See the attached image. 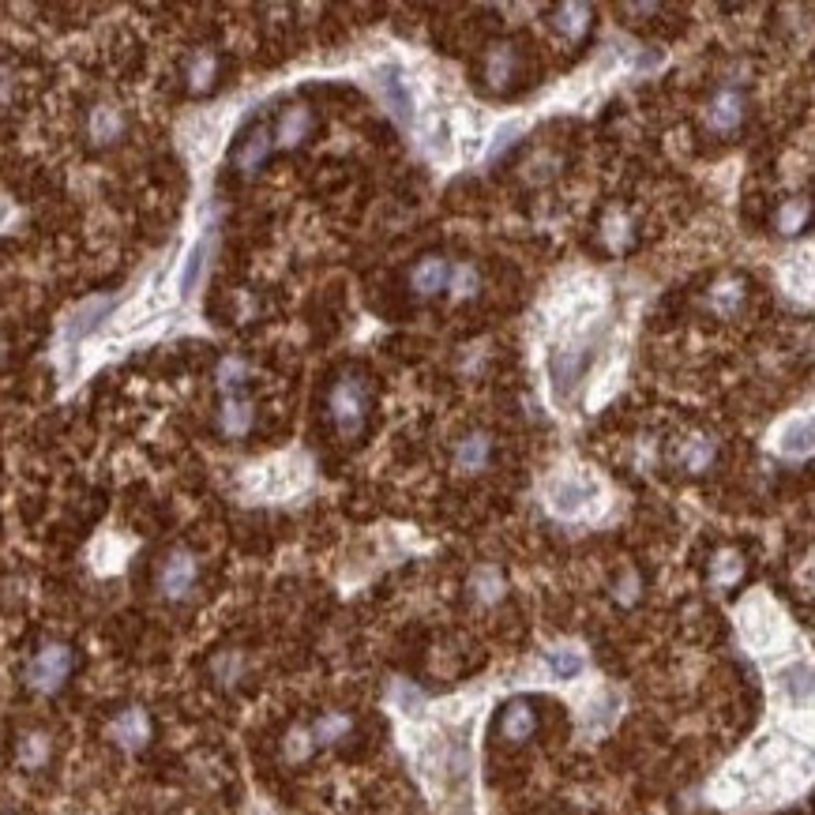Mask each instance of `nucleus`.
I'll use <instances>...</instances> for the list:
<instances>
[{
    "label": "nucleus",
    "mask_w": 815,
    "mask_h": 815,
    "mask_svg": "<svg viewBox=\"0 0 815 815\" xmlns=\"http://www.w3.org/2000/svg\"><path fill=\"white\" fill-rule=\"evenodd\" d=\"M305 481H308V462L297 459V455H282V459L263 462V466H256V470L248 474V485L256 489V496H267V500L297 493Z\"/></svg>",
    "instance_id": "nucleus-3"
},
{
    "label": "nucleus",
    "mask_w": 815,
    "mask_h": 815,
    "mask_svg": "<svg viewBox=\"0 0 815 815\" xmlns=\"http://www.w3.org/2000/svg\"><path fill=\"white\" fill-rule=\"evenodd\" d=\"M601 233H605V245L609 248H628L631 241V230H628V218L624 215H605V222H601Z\"/></svg>",
    "instance_id": "nucleus-38"
},
{
    "label": "nucleus",
    "mask_w": 815,
    "mask_h": 815,
    "mask_svg": "<svg viewBox=\"0 0 815 815\" xmlns=\"http://www.w3.org/2000/svg\"><path fill=\"white\" fill-rule=\"evenodd\" d=\"M744 575V556L733 553V549H725V553H718V560H714V568H710V579H714V586H733Z\"/></svg>",
    "instance_id": "nucleus-28"
},
{
    "label": "nucleus",
    "mask_w": 815,
    "mask_h": 815,
    "mask_svg": "<svg viewBox=\"0 0 815 815\" xmlns=\"http://www.w3.org/2000/svg\"><path fill=\"white\" fill-rule=\"evenodd\" d=\"M545 665H549V673H553L556 680H575V677H583L586 658H583V650H575V646H553V650L545 654Z\"/></svg>",
    "instance_id": "nucleus-21"
},
{
    "label": "nucleus",
    "mask_w": 815,
    "mask_h": 815,
    "mask_svg": "<svg viewBox=\"0 0 815 815\" xmlns=\"http://www.w3.org/2000/svg\"><path fill=\"white\" fill-rule=\"evenodd\" d=\"M534 729H538V718H534L530 703H511V707L504 710V718H500V733H504V740H511V744H523L526 737H534Z\"/></svg>",
    "instance_id": "nucleus-19"
},
{
    "label": "nucleus",
    "mask_w": 815,
    "mask_h": 815,
    "mask_svg": "<svg viewBox=\"0 0 815 815\" xmlns=\"http://www.w3.org/2000/svg\"><path fill=\"white\" fill-rule=\"evenodd\" d=\"M815 447V429H812V414H797L789 417L778 436H774V451L785 455V459H808Z\"/></svg>",
    "instance_id": "nucleus-9"
},
{
    "label": "nucleus",
    "mask_w": 815,
    "mask_h": 815,
    "mask_svg": "<svg viewBox=\"0 0 815 815\" xmlns=\"http://www.w3.org/2000/svg\"><path fill=\"white\" fill-rule=\"evenodd\" d=\"M8 218H12V207H8V203L0 200V226H4V222H8Z\"/></svg>",
    "instance_id": "nucleus-44"
},
{
    "label": "nucleus",
    "mask_w": 815,
    "mask_h": 815,
    "mask_svg": "<svg viewBox=\"0 0 815 815\" xmlns=\"http://www.w3.org/2000/svg\"><path fill=\"white\" fill-rule=\"evenodd\" d=\"M109 737L117 740L121 748H128V752H136V748H143L151 740V722H147L143 710H124V714H117L109 722Z\"/></svg>",
    "instance_id": "nucleus-13"
},
{
    "label": "nucleus",
    "mask_w": 815,
    "mask_h": 815,
    "mask_svg": "<svg viewBox=\"0 0 815 815\" xmlns=\"http://www.w3.org/2000/svg\"><path fill=\"white\" fill-rule=\"evenodd\" d=\"M222 136H226V121L222 117H200V121L192 124V132H188V147H192V154L200 162H207V158L218 154Z\"/></svg>",
    "instance_id": "nucleus-15"
},
{
    "label": "nucleus",
    "mask_w": 815,
    "mask_h": 815,
    "mask_svg": "<svg viewBox=\"0 0 815 815\" xmlns=\"http://www.w3.org/2000/svg\"><path fill=\"white\" fill-rule=\"evenodd\" d=\"M804 222H808V200H785L782 211H778V230L797 233Z\"/></svg>",
    "instance_id": "nucleus-37"
},
{
    "label": "nucleus",
    "mask_w": 815,
    "mask_h": 815,
    "mask_svg": "<svg viewBox=\"0 0 815 815\" xmlns=\"http://www.w3.org/2000/svg\"><path fill=\"white\" fill-rule=\"evenodd\" d=\"M710 301H714V308L718 312H737L740 308V301H744V282L740 278H725V282H718L714 290H710Z\"/></svg>",
    "instance_id": "nucleus-31"
},
{
    "label": "nucleus",
    "mask_w": 815,
    "mask_h": 815,
    "mask_svg": "<svg viewBox=\"0 0 815 815\" xmlns=\"http://www.w3.org/2000/svg\"><path fill=\"white\" fill-rule=\"evenodd\" d=\"M549 372H553L556 399H568L571 391L583 384V376H586V354L579 350V346H564V350H553Z\"/></svg>",
    "instance_id": "nucleus-8"
},
{
    "label": "nucleus",
    "mask_w": 815,
    "mask_h": 815,
    "mask_svg": "<svg viewBox=\"0 0 815 815\" xmlns=\"http://www.w3.org/2000/svg\"><path fill=\"white\" fill-rule=\"evenodd\" d=\"M447 290L455 293V297H474L477 290H481V275H477L474 263H459V267H451V275H447Z\"/></svg>",
    "instance_id": "nucleus-29"
},
{
    "label": "nucleus",
    "mask_w": 815,
    "mask_h": 815,
    "mask_svg": "<svg viewBox=\"0 0 815 815\" xmlns=\"http://www.w3.org/2000/svg\"><path fill=\"white\" fill-rule=\"evenodd\" d=\"M474 594L481 601H500L504 594V575L496 568H477L474 571Z\"/></svg>",
    "instance_id": "nucleus-33"
},
{
    "label": "nucleus",
    "mask_w": 815,
    "mask_h": 815,
    "mask_svg": "<svg viewBox=\"0 0 815 815\" xmlns=\"http://www.w3.org/2000/svg\"><path fill=\"white\" fill-rule=\"evenodd\" d=\"M616 714H620V695H616L613 688H601V692L586 703L583 725L590 733H605V729L616 722Z\"/></svg>",
    "instance_id": "nucleus-17"
},
{
    "label": "nucleus",
    "mask_w": 815,
    "mask_h": 815,
    "mask_svg": "<svg viewBox=\"0 0 815 815\" xmlns=\"http://www.w3.org/2000/svg\"><path fill=\"white\" fill-rule=\"evenodd\" d=\"M4 98H12V72L0 68V102H4Z\"/></svg>",
    "instance_id": "nucleus-43"
},
{
    "label": "nucleus",
    "mask_w": 815,
    "mask_h": 815,
    "mask_svg": "<svg viewBox=\"0 0 815 815\" xmlns=\"http://www.w3.org/2000/svg\"><path fill=\"white\" fill-rule=\"evenodd\" d=\"M395 707L406 718H421L425 714V695L417 692L414 684H395Z\"/></svg>",
    "instance_id": "nucleus-36"
},
{
    "label": "nucleus",
    "mask_w": 815,
    "mask_h": 815,
    "mask_svg": "<svg viewBox=\"0 0 815 815\" xmlns=\"http://www.w3.org/2000/svg\"><path fill=\"white\" fill-rule=\"evenodd\" d=\"M215 72H218L215 53H196L192 64H188V87H192V91H207V87L215 83Z\"/></svg>",
    "instance_id": "nucleus-30"
},
{
    "label": "nucleus",
    "mask_w": 815,
    "mask_h": 815,
    "mask_svg": "<svg viewBox=\"0 0 815 815\" xmlns=\"http://www.w3.org/2000/svg\"><path fill=\"white\" fill-rule=\"evenodd\" d=\"M594 500H598V481L575 474V470L549 477V485H545V508L553 511L556 519H583Z\"/></svg>",
    "instance_id": "nucleus-2"
},
{
    "label": "nucleus",
    "mask_w": 815,
    "mask_h": 815,
    "mask_svg": "<svg viewBox=\"0 0 815 815\" xmlns=\"http://www.w3.org/2000/svg\"><path fill=\"white\" fill-rule=\"evenodd\" d=\"M447 275H451V267H447L444 256H425V260L414 263L410 286H414L421 297H436L440 290H447Z\"/></svg>",
    "instance_id": "nucleus-14"
},
{
    "label": "nucleus",
    "mask_w": 815,
    "mask_h": 815,
    "mask_svg": "<svg viewBox=\"0 0 815 815\" xmlns=\"http://www.w3.org/2000/svg\"><path fill=\"white\" fill-rule=\"evenodd\" d=\"M271 143H275V139L267 136L263 128H256V132H252V136L241 143V151H237V170L245 173V177H252V173H256L263 162H267V154H271Z\"/></svg>",
    "instance_id": "nucleus-20"
},
{
    "label": "nucleus",
    "mask_w": 815,
    "mask_h": 815,
    "mask_svg": "<svg viewBox=\"0 0 815 815\" xmlns=\"http://www.w3.org/2000/svg\"><path fill=\"white\" fill-rule=\"evenodd\" d=\"M376 83H380V94H384V106L391 109V117H395L402 128H410V124H414V94H410L399 68H384Z\"/></svg>",
    "instance_id": "nucleus-10"
},
{
    "label": "nucleus",
    "mask_w": 815,
    "mask_h": 815,
    "mask_svg": "<svg viewBox=\"0 0 815 815\" xmlns=\"http://www.w3.org/2000/svg\"><path fill=\"white\" fill-rule=\"evenodd\" d=\"M616 598H620V605H631V601L639 598V575H635V571H628V575L616 583Z\"/></svg>",
    "instance_id": "nucleus-42"
},
{
    "label": "nucleus",
    "mask_w": 815,
    "mask_h": 815,
    "mask_svg": "<svg viewBox=\"0 0 815 815\" xmlns=\"http://www.w3.org/2000/svg\"><path fill=\"white\" fill-rule=\"evenodd\" d=\"M744 121V98L737 91H718L707 109V124L714 132H733Z\"/></svg>",
    "instance_id": "nucleus-16"
},
{
    "label": "nucleus",
    "mask_w": 815,
    "mask_h": 815,
    "mask_svg": "<svg viewBox=\"0 0 815 815\" xmlns=\"http://www.w3.org/2000/svg\"><path fill=\"white\" fill-rule=\"evenodd\" d=\"M489 455H493V440L485 432H470L459 444V451H455V466H459L462 474H477V470L489 466Z\"/></svg>",
    "instance_id": "nucleus-18"
},
{
    "label": "nucleus",
    "mask_w": 815,
    "mask_h": 815,
    "mask_svg": "<svg viewBox=\"0 0 815 815\" xmlns=\"http://www.w3.org/2000/svg\"><path fill=\"white\" fill-rule=\"evenodd\" d=\"M124 132V117L117 106H98L91 113V139L94 143H113Z\"/></svg>",
    "instance_id": "nucleus-24"
},
{
    "label": "nucleus",
    "mask_w": 815,
    "mask_h": 815,
    "mask_svg": "<svg viewBox=\"0 0 815 815\" xmlns=\"http://www.w3.org/2000/svg\"><path fill=\"white\" fill-rule=\"evenodd\" d=\"M312 748H316V744H312V733H308V729H293L290 740H286V755H290V759H305Z\"/></svg>",
    "instance_id": "nucleus-41"
},
{
    "label": "nucleus",
    "mask_w": 815,
    "mask_h": 815,
    "mask_svg": "<svg viewBox=\"0 0 815 815\" xmlns=\"http://www.w3.org/2000/svg\"><path fill=\"white\" fill-rule=\"evenodd\" d=\"M511 72H515V53H511V46H496V53L489 57V83H493V87H508Z\"/></svg>",
    "instance_id": "nucleus-34"
},
{
    "label": "nucleus",
    "mask_w": 815,
    "mask_h": 815,
    "mask_svg": "<svg viewBox=\"0 0 815 815\" xmlns=\"http://www.w3.org/2000/svg\"><path fill=\"white\" fill-rule=\"evenodd\" d=\"M308 733H312V744H339L350 733V718L346 714H323Z\"/></svg>",
    "instance_id": "nucleus-27"
},
{
    "label": "nucleus",
    "mask_w": 815,
    "mask_h": 815,
    "mask_svg": "<svg viewBox=\"0 0 815 815\" xmlns=\"http://www.w3.org/2000/svg\"><path fill=\"white\" fill-rule=\"evenodd\" d=\"M207 263H211V233H203L196 245L185 252L181 260V271H177V297H196L200 290L203 275H207Z\"/></svg>",
    "instance_id": "nucleus-11"
},
{
    "label": "nucleus",
    "mask_w": 815,
    "mask_h": 815,
    "mask_svg": "<svg viewBox=\"0 0 815 815\" xmlns=\"http://www.w3.org/2000/svg\"><path fill=\"white\" fill-rule=\"evenodd\" d=\"M740 635H744V643L752 646L755 654H774V650L789 639V628H785L782 613H778L763 594H755V598L740 609Z\"/></svg>",
    "instance_id": "nucleus-1"
},
{
    "label": "nucleus",
    "mask_w": 815,
    "mask_h": 815,
    "mask_svg": "<svg viewBox=\"0 0 815 815\" xmlns=\"http://www.w3.org/2000/svg\"><path fill=\"white\" fill-rule=\"evenodd\" d=\"M774 684H778V695L785 699L789 710L812 707V665L804 662V658L778 669V673H774Z\"/></svg>",
    "instance_id": "nucleus-6"
},
{
    "label": "nucleus",
    "mask_w": 815,
    "mask_h": 815,
    "mask_svg": "<svg viewBox=\"0 0 815 815\" xmlns=\"http://www.w3.org/2000/svg\"><path fill=\"white\" fill-rule=\"evenodd\" d=\"M109 312H113V297H91V301H83V305L64 320V342L87 339L94 327L106 320Z\"/></svg>",
    "instance_id": "nucleus-12"
},
{
    "label": "nucleus",
    "mask_w": 815,
    "mask_h": 815,
    "mask_svg": "<svg viewBox=\"0 0 815 815\" xmlns=\"http://www.w3.org/2000/svg\"><path fill=\"white\" fill-rule=\"evenodd\" d=\"M586 27H590V8H586V4H560V8H556V31L568 34L571 42L583 38Z\"/></svg>",
    "instance_id": "nucleus-25"
},
{
    "label": "nucleus",
    "mask_w": 815,
    "mask_h": 815,
    "mask_svg": "<svg viewBox=\"0 0 815 815\" xmlns=\"http://www.w3.org/2000/svg\"><path fill=\"white\" fill-rule=\"evenodd\" d=\"M192 586H196V556L177 549V553L166 556V564L158 571V590L170 601H181Z\"/></svg>",
    "instance_id": "nucleus-7"
},
{
    "label": "nucleus",
    "mask_w": 815,
    "mask_h": 815,
    "mask_svg": "<svg viewBox=\"0 0 815 815\" xmlns=\"http://www.w3.org/2000/svg\"><path fill=\"white\" fill-rule=\"evenodd\" d=\"M331 417H335V429L342 440L361 436L365 417H369V387L361 380H339L331 391Z\"/></svg>",
    "instance_id": "nucleus-4"
},
{
    "label": "nucleus",
    "mask_w": 815,
    "mask_h": 815,
    "mask_svg": "<svg viewBox=\"0 0 815 815\" xmlns=\"http://www.w3.org/2000/svg\"><path fill=\"white\" fill-rule=\"evenodd\" d=\"M312 132V113H308L305 106H293L282 113V121H278V147H297L301 139Z\"/></svg>",
    "instance_id": "nucleus-22"
},
{
    "label": "nucleus",
    "mask_w": 815,
    "mask_h": 815,
    "mask_svg": "<svg viewBox=\"0 0 815 815\" xmlns=\"http://www.w3.org/2000/svg\"><path fill=\"white\" fill-rule=\"evenodd\" d=\"M515 136H523V124H519V121L500 124V128H496V136H493V147H489V154H504L511 143H515Z\"/></svg>",
    "instance_id": "nucleus-40"
},
{
    "label": "nucleus",
    "mask_w": 815,
    "mask_h": 815,
    "mask_svg": "<svg viewBox=\"0 0 815 815\" xmlns=\"http://www.w3.org/2000/svg\"><path fill=\"white\" fill-rule=\"evenodd\" d=\"M241 654H218L215 658V677L222 680V684H233V680L241 677Z\"/></svg>",
    "instance_id": "nucleus-39"
},
{
    "label": "nucleus",
    "mask_w": 815,
    "mask_h": 815,
    "mask_svg": "<svg viewBox=\"0 0 815 815\" xmlns=\"http://www.w3.org/2000/svg\"><path fill=\"white\" fill-rule=\"evenodd\" d=\"M680 462H684L692 474H703L710 462H714V440H710V436H692L688 444L680 447Z\"/></svg>",
    "instance_id": "nucleus-26"
},
{
    "label": "nucleus",
    "mask_w": 815,
    "mask_h": 815,
    "mask_svg": "<svg viewBox=\"0 0 815 815\" xmlns=\"http://www.w3.org/2000/svg\"><path fill=\"white\" fill-rule=\"evenodd\" d=\"M49 759V737L46 733H27V737L19 740V763L27 770L42 767Z\"/></svg>",
    "instance_id": "nucleus-32"
},
{
    "label": "nucleus",
    "mask_w": 815,
    "mask_h": 815,
    "mask_svg": "<svg viewBox=\"0 0 815 815\" xmlns=\"http://www.w3.org/2000/svg\"><path fill=\"white\" fill-rule=\"evenodd\" d=\"M72 673V650L61 643H49L46 650H38V658L27 669V684L34 692H57Z\"/></svg>",
    "instance_id": "nucleus-5"
},
{
    "label": "nucleus",
    "mask_w": 815,
    "mask_h": 815,
    "mask_svg": "<svg viewBox=\"0 0 815 815\" xmlns=\"http://www.w3.org/2000/svg\"><path fill=\"white\" fill-rule=\"evenodd\" d=\"M245 376H248V365L241 357H226V361L218 365V387H222L226 395H233L237 387L245 384Z\"/></svg>",
    "instance_id": "nucleus-35"
},
{
    "label": "nucleus",
    "mask_w": 815,
    "mask_h": 815,
    "mask_svg": "<svg viewBox=\"0 0 815 815\" xmlns=\"http://www.w3.org/2000/svg\"><path fill=\"white\" fill-rule=\"evenodd\" d=\"M218 421H222V432H230V436H245V432L252 429V402L241 399V395H226Z\"/></svg>",
    "instance_id": "nucleus-23"
}]
</instances>
